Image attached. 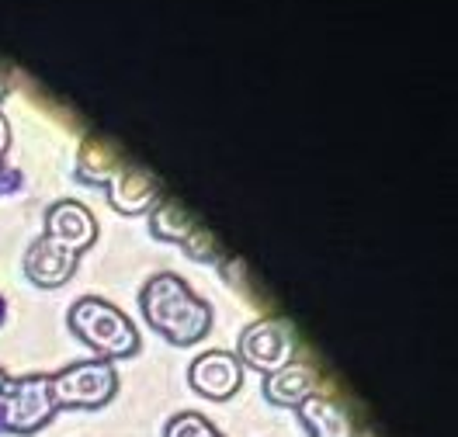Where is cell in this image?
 <instances>
[{
    "instance_id": "cell-1",
    "label": "cell",
    "mask_w": 458,
    "mask_h": 437,
    "mask_svg": "<svg viewBox=\"0 0 458 437\" xmlns=\"http://www.w3.org/2000/svg\"><path fill=\"white\" fill-rule=\"evenodd\" d=\"M140 306L149 330H157L174 348H191L212 330V306L199 298L191 285L174 271H160L146 282L140 291Z\"/></svg>"
},
{
    "instance_id": "cell-2",
    "label": "cell",
    "mask_w": 458,
    "mask_h": 437,
    "mask_svg": "<svg viewBox=\"0 0 458 437\" xmlns=\"http://www.w3.org/2000/svg\"><path fill=\"white\" fill-rule=\"evenodd\" d=\"M66 323L73 330L77 340H84L87 348L94 350L105 361H122L140 354V330L129 320L118 306H112L108 298L98 295H84L70 306Z\"/></svg>"
},
{
    "instance_id": "cell-3",
    "label": "cell",
    "mask_w": 458,
    "mask_h": 437,
    "mask_svg": "<svg viewBox=\"0 0 458 437\" xmlns=\"http://www.w3.org/2000/svg\"><path fill=\"white\" fill-rule=\"evenodd\" d=\"M56 416V399H53V375L35 372L0 385V434L29 437L49 427Z\"/></svg>"
},
{
    "instance_id": "cell-4",
    "label": "cell",
    "mask_w": 458,
    "mask_h": 437,
    "mask_svg": "<svg viewBox=\"0 0 458 437\" xmlns=\"http://www.w3.org/2000/svg\"><path fill=\"white\" fill-rule=\"evenodd\" d=\"M114 392H118V372L114 361L105 357L73 361L53 375L56 409H101L112 403Z\"/></svg>"
},
{
    "instance_id": "cell-5",
    "label": "cell",
    "mask_w": 458,
    "mask_h": 437,
    "mask_svg": "<svg viewBox=\"0 0 458 437\" xmlns=\"http://www.w3.org/2000/svg\"><path fill=\"white\" fill-rule=\"evenodd\" d=\"M295 350H299V340H295V330L288 320H278V316H264V320H254L236 340V361L243 368H254L260 375H271L278 368H285L288 361H295Z\"/></svg>"
},
{
    "instance_id": "cell-6",
    "label": "cell",
    "mask_w": 458,
    "mask_h": 437,
    "mask_svg": "<svg viewBox=\"0 0 458 437\" xmlns=\"http://www.w3.org/2000/svg\"><path fill=\"white\" fill-rule=\"evenodd\" d=\"M188 385L212 403H226L243 385V365L229 350H205L188 368Z\"/></svg>"
},
{
    "instance_id": "cell-7",
    "label": "cell",
    "mask_w": 458,
    "mask_h": 437,
    "mask_svg": "<svg viewBox=\"0 0 458 437\" xmlns=\"http://www.w3.org/2000/svg\"><path fill=\"white\" fill-rule=\"evenodd\" d=\"M46 236L81 257L98 240V219H94V212L87 205L63 198V202L49 205V212H46Z\"/></svg>"
},
{
    "instance_id": "cell-8",
    "label": "cell",
    "mask_w": 458,
    "mask_h": 437,
    "mask_svg": "<svg viewBox=\"0 0 458 437\" xmlns=\"http://www.w3.org/2000/svg\"><path fill=\"white\" fill-rule=\"evenodd\" d=\"M77 264H81L77 254H70L66 247L53 243L49 236H38L29 247V254H25V274L38 289H59V285H66L73 278Z\"/></svg>"
},
{
    "instance_id": "cell-9",
    "label": "cell",
    "mask_w": 458,
    "mask_h": 437,
    "mask_svg": "<svg viewBox=\"0 0 458 437\" xmlns=\"http://www.w3.org/2000/svg\"><path fill=\"white\" fill-rule=\"evenodd\" d=\"M105 188H108L112 208H118L122 215H143V212H149L153 205L160 202L157 177L143 171V167H136V164H125Z\"/></svg>"
},
{
    "instance_id": "cell-10",
    "label": "cell",
    "mask_w": 458,
    "mask_h": 437,
    "mask_svg": "<svg viewBox=\"0 0 458 437\" xmlns=\"http://www.w3.org/2000/svg\"><path fill=\"white\" fill-rule=\"evenodd\" d=\"M295 416H299L302 431L310 437H354L358 434L351 413H347L341 403H334L330 396H323V392H313L310 399H302V403L295 407Z\"/></svg>"
},
{
    "instance_id": "cell-11",
    "label": "cell",
    "mask_w": 458,
    "mask_h": 437,
    "mask_svg": "<svg viewBox=\"0 0 458 437\" xmlns=\"http://www.w3.org/2000/svg\"><path fill=\"white\" fill-rule=\"evenodd\" d=\"M316 392V372L302 361H288L285 368L264 375V399L271 407L295 409L302 399H310Z\"/></svg>"
},
{
    "instance_id": "cell-12",
    "label": "cell",
    "mask_w": 458,
    "mask_h": 437,
    "mask_svg": "<svg viewBox=\"0 0 458 437\" xmlns=\"http://www.w3.org/2000/svg\"><path fill=\"white\" fill-rule=\"evenodd\" d=\"M122 167L125 164H122L118 146L105 136H87L81 153H77V177L84 184H108Z\"/></svg>"
},
{
    "instance_id": "cell-13",
    "label": "cell",
    "mask_w": 458,
    "mask_h": 437,
    "mask_svg": "<svg viewBox=\"0 0 458 437\" xmlns=\"http://www.w3.org/2000/svg\"><path fill=\"white\" fill-rule=\"evenodd\" d=\"M195 226H199V223L188 215V208H181V205L171 202V198H160V202L149 208V233L157 236V240L184 243Z\"/></svg>"
},
{
    "instance_id": "cell-14",
    "label": "cell",
    "mask_w": 458,
    "mask_h": 437,
    "mask_svg": "<svg viewBox=\"0 0 458 437\" xmlns=\"http://www.w3.org/2000/svg\"><path fill=\"white\" fill-rule=\"evenodd\" d=\"M164 437H226L208 416H201V413H191V409H184V413H177L167 420V427H164Z\"/></svg>"
},
{
    "instance_id": "cell-15",
    "label": "cell",
    "mask_w": 458,
    "mask_h": 437,
    "mask_svg": "<svg viewBox=\"0 0 458 437\" xmlns=\"http://www.w3.org/2000/svg\"><path fill=\"white\" fill-rule=\"evenodd\" d=\"M181 247H184V250H188V257H195V261H216V257H219L216 236L208 233V230H201V226H195L191 236H188Z\"/></svg>"
},
{
    "instance_id": "cell-16",
    "label": "cell",
    "mask_w": 458,
    "mask_h": 437,
    "mask_svg": "<svg viewBox=\"0 0 458 437\" xmlns=\"http://www.w3.org/2000/svg\"><path fill=\"white\" fill-rule=\"evenodd\" d=\"M7 146H11V125H7V118L0 115V160H4Z\"/></svg>"
},
{
    "instance_id": "cell-17",
    "label": "cell",
    "mask_w": 458,
    "mask_h": 437,
    "mask_svg": "<svg viewBox=\"0 0 458 437\" xmlns=\"http://www.w3.org/2000/svg\"><path fill=\"white\" fill-rule=\"evenodd\" d=\"M7 94V73H4V66H0V97Z\"/></svg>"
},
{
    "instance_id": "cell-18",
    "label": "cell",
    "mask_w": 458,
    "mask_h": 437,
    "mask_svg": "<svg viewBox=\"0 0 458 437\" xmlns=\"http://www.w3.org/2000/svg\"><path fill=\"white\" fill-rule=\"evenodd\" d=\"M7 320V302H4V298H0V323Z\"/></svg>"
},
{
    "instance_id": "cell-19",
    "label": "cell",
    "mask_w": 458,
    "mask_h": 437,
    "mask_svg": "<svg viewBox=\"0 0 458 437\" xmlns=\"http://www.w3.org/2000/svg\"><path fill=\"white\" fill-rule=\"evenodd\" d=\"M4 382H7V372H4V368H0V385H4Z\"/></svg>"
},
{
    "instance_id": "cell-20",
    "label": "cell",
    "mask_w": 458,
    "mask_h": 437,
    "mask_svg": "<svg viewBox=\"0 0 458 437\" xmlns=\"http://www.w3.org/2000/svg\"><path fill=\"white\" fill-rule=\"evenodd\" d=\"M0 171H4V160H0Z\"/></svg>"
}]
</instances>
